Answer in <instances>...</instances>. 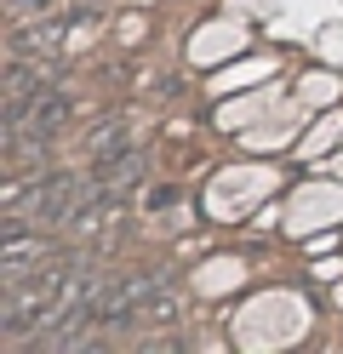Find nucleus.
<instances>
[{"instance_id": "2", "label": "nucleus", "mask_w": 343, "mask_h": 354, "mask_svg": "<svg viewBox=\"0 0 343 354\" xmlns=\"http://www.w3.org/2000/svg\"><path fill=\"white\" fill-rule=\"evenodd\" d=\"M69 109H75V97H69L63 92V86H52V92H46L40 103H35V115H29V131H35V138H46V143H52V131L69 120Z\"/></svg>"}, {"instance_id": "3", "label": "nucleus", "mask_w": 343, "mask_h": 354, "mask_svg": "<svg viewBox=\"0 0 343 354\" xmlns=\"http://www.w3.org/2000/svg\"><path fill=\"white\" fill-rule=\"evenodd\" d=\"M46 6H52V0H6V12H12V17H40Z\"/></svg>"}, {"instance_id": "1", "label": "nucleus", "mask_w": 343, "mask_h": 354, "mask_svg": "<svg viewBox=\"0 0 343 354\" xmlns=\"http://www.w3.org/2000/svg\"><path fill=\"white\" fill-rule=\"evenodd\" d=\"M69 24H75V12H69V17H52V24H35V29H17L12 35V57H46V52H58L63 46V29Z\"/></svg>"}]
</instances>
